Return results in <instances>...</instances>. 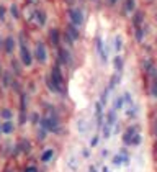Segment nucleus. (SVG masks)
<instances>
[{"mask_svg":"<svg viewBox=\"0 0 157 172\" xmlns=\"http://www.w3.org/2000/svg\"><path fill=\"white\" fill-rule=\"evenodd\" d=\"M69 16H71V23L75 25V26H80L83 23V13L82 10L74 8V10H69Z\"/></svg>","mask_w":157,"mask_h":172,"instance_id":"3","label":"nucleus"},{"mask_svg":"<svg viewBox=\"0 0 157 172\" xmlns=\"http://www.w3.org/2000/svg\"><path fill=\"white\" fill-rule=\"evenodd\" d=\"M20 51H22V62L25 66H31V62H33V58H31L30 51H28L26 44H25V38H23V34H20Z\"/></svg>","mask_w":157,"mask_h":172,"instance_id":"2","label":"nucleus"},{"mask_svg":"<svg viewBox=\"0 0 157 172\" xmlns=\"http://www.w3.org/2000/svg\"><path fill=\"white\" fill-rule=\"evenodd\" d=\"M10 13H12L13 18H18V8H16V5H12V7H10Z\"/></svg>","mask_w":157,"mask_h":172,"instance_id":"14","label":"nucleus"},{"mask_svg":"<svg viewBox=\"0 0 157 172\" xmlns=\"http://www.w3.org/2000/svg\"><path fill=\"white\" fill-rule=\"evenodd\" d=\"M121 105H123V98H120V100L115 102V108H121Z\"/></svg>","mask_w":157,"mask_h":172,"instance_id":"22","label":"nucleus"},{"mask_svg":"<svg viewBox=\"0 0 157 172\" xmlns=\"http://www.w3.org/2000/svg\"><path fill=\"white\" fill-rule=\"evenodd\" d=\"M141 18H142L141 13H136V16H134V25H136V26H138V25L141 23Z\"/></svg>","mask_w":157,"mask_h":172,"instance_id":"18","label":"nucleus"},{"mask_svg":"<svg viewBox=\"0 0 157 172\" xmlns=\"http://www.w3.org/2000/svg\"><path fill=\"white\" fill-rule=\"evenodd\" d=\"M121 46H123V41H121V38H120V36H118L116 40H115V49H116V51H120Z\"/></svg>","mask_w":157,"mask_h":172,"instance_id":"15","label":"nucleus"},{"mask_svg":"<svg viewBox=\"0 0 157 172\" xmlns=\"http://www.w3.org/2000/svg\"><path fill=\"white\" fill-rule=\"evenodd\" d=\"M3 18H5V8L0 7V20H3Z\"/></svg>","mask_w":157,"mask_h":172,"instance_id":"24","label":"nucleus"},{"mask_svg":"<svg viewBox=\"0 0 157 172\" xmlns=\"http://www.w3.org/2000/svg\"><path fill=\"white\" fill-rule=\"evenodd\" d=\"M12 131H13V123L10 121V120L3 121V123H2V133H5V135H10Z\"/></svg>","mask_w":157,"mask_h":172,"instance_id":"9","label":"nucleus"},{"mask_svg":"<svg viewBox=\"0 0 157 172\" xmlns=\"http://www.w3.org/2000/svg\"><path fill=\"white\" fill-rule=\"evenodd\" d=\"M59 54H61V62L62 64H71V54H69V51H65V49H61L59 51Z\"/></svg>","mask_w":157,"mask_h":172,"instance_id":"8","label":"nucleus"},{"mask_svg":"<svg viewBox=\"0 0 157 172\" xmlns=\"http://www.w3.org/2000/svg\"><path fill=\"white\" fill-rule=\"evenodd\" d=\"M0 133H2V125H0Z\"/></svg>","mask_w":157,"mask_h":172,"instance_id":"27","label":"nucleus"},{"mask_svg":"<svg viewBox=\"0 0 157 172\" xmlns=\"http://www.w3.org/2000/svg\"><path fill=\"white\" fill-rule=\"evenodd\" d=\"M38 138H39V139H44V138H46V129H44V128H41V131L38 133Z\"/></svg>","mask_w":157,"mask_h":172,"instance_id":"19","label":"nucleus"},{"mask_svg":"<svg viewBox=\"0 0 157 172\" xmlns=\"http://www.w3.org/2000/svg\"><path fill=\"white\" fill-rule=\"evenodd\" d=\"M3 85L5 87L10 85V74H5V76H3Z\"/></svg>","mask_w":157,"mask_h":172,"instance_id":"16","label":"nucleus"},{"mask_svg":"<svg viewBox=\"0 0 157 172\" xmlns=\"http://www.w3.org/2000/svg\"><path fill=\"white\" fill-rule=\"evenodd\" d=\"M59 123L56 118H43L41 120V128H44L46 131H57Z\"/></svg>","mask_w":157,"mask_h":172,"instance_id":"4","label":"nucleus"},{"mask_svg":"<svg viewBox=\"0 0 157 172\" xmlns=\"http://www.w3.org/2000/svg\"><path fill=\"white\" fill-rule=\"evenodd\" d=\"M152 95L157 97V80L154 82V85H152Z\"/></svg>","mask_w":157,"mask_h":172,"instance_id":"23","label":"nucleus"},{"mask_svg":"<svg viewBox=\"0 0 157 172\" xmlns=\"http://www.w3.org/2000/svg\"><path fill=\"white\" fill-rule=\"evenodd\" d=\"M67 34L72 38V41H74V40H77V38H79V30H77V26L71 23V25L67 26Z\"/></svg>","mask_w":157,"mask_h":172,"instance_id":"6","label":"nucleus"},{"mask_svg":"<svg viewBox=\"0 0 157 172\" xmlns=\"http://www.w3.org/2000/svg\"><path fill=\"white\" fill-rule=\"evenodd\" d=\"M134 7H136L134 0H126V10H128V12H132V10H134Z\"/></svg>","mask_w":157,"mask_h":172,"instance_id":"13","label":"nucleus"},{"mask_svg":"<svg viewBox=\"0 0 157 172\" xmlns=\"http://www.w3.org/2000/svg\"><path fill=\"white\" fill-rule=\"evenodd\" d=\"M13 49H15V40H13L12 36H8V38L5 40V51L8 52V54H12Z\"/></svg>","mask_w":157,"mask_h":172,"instance_id":"7","label":"nucleus"},{"mask_svg":"<svg viewBox=\"0 0 157 172\" xmlns=\"http://www.w3.org/2000/svg\"><path fill=\"white\" fill-rule=\"evenodd\" d=\"M136 38H138V41H142V30L141 28H138V31H136Z\"/></svg>","mask_w":157,"mask_h":172,"instance_id":"20","label":"nucleus"},{"mask_svg":"<svg viewBox=\"0 0 157 172\" xmlns=\"http://www.w3.org/2000/svg\"><path fill=\"white\" fill-rule=\"evenodd\" d=\"M44 20H46V18H44V13H43V12L38 13V23H39V25H44Z\"/></svg>","mask_w":157,"mask_h":172,"instance_id":"17","label":"nucleus"},{"mask_svg":"<svg viewBox=\"0 0 157 172\" xmlns=\"http://www.w3.org/2000/svg\"><path fill=\"white\" fill-rule=\"evenodd\" d=\"M52 154H54V151H52V149L44 151V153H43V156H41V161H43V162H48V161H49L51 157H52Z\"/></svg>","mask_w":157,"mask_h":172,"instance_id":"11","label":"nucleus"},{"mask_svg":"<svg viewBox=\"0 0 157 172\" xmlns=\"http://www.w3.org/2000/svg\"><path fill=\"white\" fill-rule=\"evenodd\" d=\"M49 36H51L52 44H54V46H57V44H59V31H57V30H51Z\"/></svg>","mask_w":157,"mask_h":172,"instance_id":"10","label":"nucleus"},{"mask_svg":"<svg viewBox=\"0 0 157 172\" xmlns=\"http://www.w3.org/2000/svg\"><path fill=\"white\" fill-rule=\"evenodd\" d=\"M36 59L41 64L46 62V59H48V52H46V48H44L43 43H38V46H36Z\"/></svg>","mask_w":157,"mask_h":172,"instance_id":"5","label":"nucleus"},{"mask_svg":"<svg viewBox=\"0 0 157 172\" xmlns=\"http://www.w3.org/2000/svg\"><path fill=\"white\" fill-rule=\"evenodd\" d=\"M25 172H38V169H36V167H26Z\"/></svg>","mask_w":157,"mask_h":172,"instance_id":"25","label":"nucleus"},{"mask_svg":"<svg viewBox=\"0 0 157 172\" xmlns=\"http://www.w3.org/2000/svg\"><path fill=\"white\" fill-rule=\"evenodd\" d=\"M51 82H52V85L57 89V92H62V82H64V79H62V74H61L59 66L52 67V71H51Z\"/></svg>","mask_w":157,"mask_h":172,"instance_id":"1","label":"nucleus"},{"mask_svg":"<svg viewBox=\"0 0 157 172\" xmlns=\"http://www.w3.org/2000/svg\"><path fill=\"white\" fill-rule=\"evenodd\" d=\"M115 66H116L118 69H121V66H123V62H121V58H116V59H115Z\"/></svg>","mask_w":157,"mask_h":172,"instance_id":"21","label":"nucleus"},{"mask_svg":"<svg viewBox=\"0 0 157 172\" xmlns=\"http://www.w3.org/2000/svg\"><path fill=\"white\" fill-rule=\"evenodd\" d=\"M0 117H2V118H5V120H10V118L13 117V113L8 110V108H3V110L0 111Z\"/></svg>","mask_w":157,"mask_h":172,"instance_id":"12","label":"nucleus"},{"mask_svg":"<svg viewBox=\"0 0 157 172\" xmlns=\"http://www.w3.org/2000/svg\"><path fill=\"white\" fill-rule=\"evenodd\" d=\"M110 2H111V3H115V2H116V0H110Z\"/></svg>","mask_w":157,"mask_h":172,"instance_id":"26","label":"nucleus"},{"mask_svg":"<svg viewBox=\"0 0 157 172\" xmlns=\"http://www.w3.org/2000/svg\"><path fill=\"white\" fill-rule=\"evenodd\" d=\"M0 44H2V43H0Z\"/></svg>","mask_w":157,"mask_h":172,"instance_id":"28","label":"nucleus"}]
</instances>
